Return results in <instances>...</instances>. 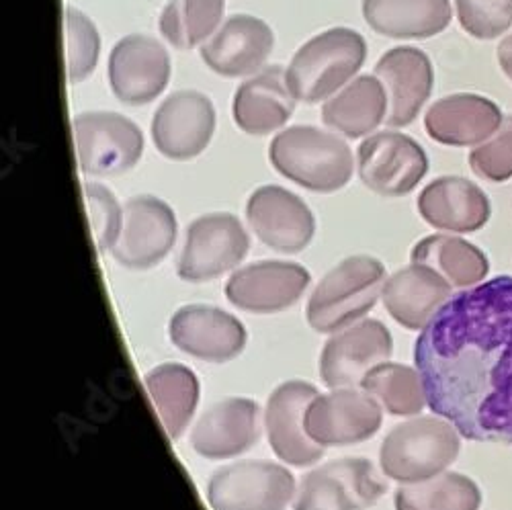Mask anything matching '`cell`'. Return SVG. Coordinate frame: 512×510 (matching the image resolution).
Listing matches in <instances>:
<instances>
[{
	"label": "cell",
	"instance_id": "cell-1",
	"mask_svg": "<svg viewBox=\"0 0 512 510\" xmlns=\"http://www.w3.org/2000/svg\"><path fill=\"white\" fill-rule=\"evenodd\" d=\"M429 408L461 437L512 443V277L463 289L414 345Z\"/></svg>",
	"mask_w": 512,
	"mask_h": 510
},
{
	"label": "cell",
	"instance_id": "cell-2",
	"mask_svg": "<svg viewBox=\"0 0 512 510\" xmlns=\"http://www.w3.org/2000/svg\"><path fill=\"white\" fill-rule=\"evenodd\" d=\"M269 160L279 175L314 193H334L353 177V152L334 134L293 125L275 136Z\"/></svg>",
	"mask_w": 512,
	"mask_h": 510
},
{
	"label": "cell",
	"instance_id": "cell-3",
	"mask_svg": "<svg viewBox=\"0 0 512 510\" xmlns=\"http://www.w3.org/2000/svg\"><path fill=\"white\" fill-rule=\"evenodd\" d=\"M459 435L453 424L441 416H418L402 422L381 443V470L400 484L437 478L457 459L461 449Z\"/></svg>",
	"mask_w": 512,
	"mask_h": 510
},
{
	"label": "cell",
	"instance_id": "cell-4",
	"mask_svg": "<svg viewBox=\"0 0 512 510\" xmlns=\"http://www.w3.org/2000/svg\"><path fill=\"white\" fill-rule=\"evenodd\" d=\"M367 56L361 33L334 27L328 29L297 50L285 76L297 101L308 105L332 97L338 89L359 72Z\"/></svg>",
	"mask_w": 512,
	"mask_h": 510
},
{
	"label": "cell",
	"instance_id": "cell-5",
	"mask_svg": "<svg viewBox=\"0 0 512 510\" xmlns=\"http://www.w3.org/2000/svg\"><path fill=\"white\" fill-rule=\"evenodd\" d=\"M386 285V267L373 257H351L324 275L308 302V322L318 332L353 326L373 306Z\"/></svg>",
	"mask_w": 512,
	"mask_h": 510
},
{
	"label": "cell",
	"instance_id": "cell-6",
	"mask_svg": "<svg viewBox=\"0 0 512 510\" xmlns=\"http://www.w3.org/2000/svg\"><path fill=\"white\" fill-rule=\"evenodd\" d=\"M76 156L82 173L113 177L134 168L144 152L140 127L113 111L80 113L72 119Z\"/></svg>",
	"mask_w": 512,
	"mask_h": 510
},
{
	"label": "cell",
	"instance_id": "cell-7",
	"mask_svg": "<svg viewBox=\"0 0 512 510\" xmlns=\"http://www.w3.org/2000/svg\"><path fill=\"white\" fill-rule=\"evenodd\" d=\"M293 494L291 472L271 461L230 463L207 484V500L213 510H285Z\"/></svg>",
	"mask_w": 512,
	"mask_h": 510
},
{
	"label": "cell",
	"instance_id": "cell-8",
	"mask_svg": "<svg viewBox=\"0 0 512 510\" xmlns=\"http://www.w3.org/2000/svg\"><path fill=\"white\" fill-rule=\"evenodd\" d=\"M388 484L367 459H338L310 472L293 498V510H365Z\"/></svg>",
	"mask_w": 512,
	"mask_h": 510
},
{
	"label": "cell",
	"instance_id": "cell-9",
	"mask_svg": "<svg viewBox=\"0 0 512 510\" xmlns=\"http://www.w3.org/2000/svg\"><path fill=\"white\" fill-rule=\"evenodd\" d=\"M357 162L363 185L381 197H404L429 173L424 148L410 136L396 132L369 136L359 146Z\"/></svg>",
	"mask_w": 512,
	"mask_h": 510
},
{
	"label": "cell",
	"instance_id": "cell-10",
	"mask_svg": "<svg viewBox=\"0 0 512 510\" xmlns=\"http://www.w3.org/2000/svg\"><path fill=\"white\" fill-rule=\"evenodd\" d=\"M250 248L248 234L232 214H209L189 224L179 257V277L211 281L232 271Z\"/></svg>",
	"mask_w": 512,
	"mask_h": 510
},
{
	"label": "cell",
	"instance_id": "cell-11",
	"mask_svg": "<svg viewBox=\"0 0 512 510\" xmlns=\"http://www.w3.org/2000/svg\"><path fill=\"white\" fill-rule=\"evenodd\" d=\"M175 240V211L162 199L140 195L123 205V222L111 254L127 269H150L166 257Z\"/></svg>",
	"mask_w": 512,
	"mask_h": 510
},
{
	"label": "cell",
	"instance_id": "cell-12",
	"mask_svg": "<svg viewBox=\"0 0 512 510\" xmlns=\"http://www.w3.org/2000/svg\"><path fill=\"white\" fill-rule=\"evenodd\" d=\"M381 418V406L371 394L336 388L310 402L306 431L322 447H345L371 439L381 427Z\"/></svg>",
	"mask_w": 512,
	"mask_h": 510
},
{
	"label": "cell",
	"instance_id": "cell-13",
	"mask_svg": "<svg viewBox=\"0 0 512 510\" xmlns=\"http://www.w3.org/2000/svg\"><path fill=\"white\" fill-rule=\"evenodd\" d=\"M394 340L390 330L379 320H363L336 332L322 351V381L336 388L361 386L365 375L392 357Z\"/></svg>",
	"mask_w": 512,
	"mask_h": 510
},
{
	"label": "cell",
	"instance_id": "cell-14",
	"mask_svg": "<svg viewBox=\"0 0 512 510\" xmlns=\"http://www.w3.org/2000/svg\"><path fill=\"white\" fill-rule=\"evenodd\" d=\"M170 58L166 48L150 35L119 39L109 56V84L125 105H146L166 89Z\"/></svg>",
	"mask_w": 512,
	"mask_h": 510
},
{
	"label": "cell",
	"instance_id": "cell-15",
	"mask_svg": "<svg viewBox=\"0 0 512 510\" xmlns=\"http://www.w3.org/2000/svg\"><path fill=\"white\" fill-rule=\"evenodd\" d=\"M150 130L162 156L189 160L209 146L216 130V109L197 91H177L156 109Z\"/></svg>",
	"mask_w": 512,
	"mask_h": 510
},
{
	"label": "cell",
	"instance_id": "cell-16",
	"mask_svg": "<svg viewBox=\"0 0 512 510\" xmlns=\"http://www.w3.org/2000/svg\"><path fill=\"white\" fill-rule=\"evenodd\" d=\"M246 218L259 240L277 252L304 250L316 232V220L304 199L277 185L261 187L250 195Z\"/></svg>",
	"mask_w": 512,
	"mask_h": 510
},
{
	"label": "cell",
	"instance_id": "cell-17",
	"mask_svg": "<svg viewBox=\"0 0 512 510\" xmlns=\"http://www.w3.org/2000/svg\"><path fill=\"white\" fill-rule=\"evenodd\" d=\"M310 285V273L295 263L261 261L238 269L228 285L230 304L254 314H275L291 308Z\"/></svg>",
	"mask_w": 512,
	"mask_h": 510
},
{
	"label": "cell",
	"instance_id": "cell-18",
	"mask_svg": "<svg viewBox=\"0 0 512 510\" xmlns=\"http://www.w3.org/2000/svg\"><path fill=\"white\" fill-rule=\"evenodd\" d=\"M318 396V390L306 381H287L269 398L265 427L269 443L281 461L306 467L322 457V445L310 439L306 431V410Z\"/></svg>",
	"mask_w": 512,
	"mask_h": 510
},
{
	"label": "cell",
	"instance_id": "cell-19",
	"mask_svg": "<svg viewBox=\"0 0 512 510\" xmlns=\"http://www.w3.org/2000/svg\"><path fill=\"white\" fill-rule=\"evenodd\" d=\"M170 340L183 353L209 361L226 363L238 357L246 345V330L232 314L211 306H185L168 326Z\"/></svg>",
	"mask_w": 512,
	"mask_h": 510
},
{
	"label": "cell",
	"instance_id": "cell-20",
	"mask_svg": "<svg viewBox=\"0 0 512 510\" xmlns=\"http://www.w3.org/2000/svg\"><path fill=\"white\" fill-rule=\"evenodd\" d=\"M375 76L388 95L386 123L390 127L410 125L431 99L435 84L433 64L418 48L402 46L386 52L375 66Z\"/></svg>",
	"mask_w": 512,
	"mask_h": 510
},
{
	"label": "cell",
	"instance_id": "cell-21",
	"mask_svg": "<svg viewBox=\"0 0 512 510\" xmlns=\"http://www.w3.org/2000/svg\"><path fill=\"white\" fill-rule=\"evenodd\" d=\"M273 46V31L263 19L232 15L201 46V60L220 76L238 78L263 68Z\"/></svg>",
	"mask_w": 512,
	"mask_h": 510
},
{
	"label": "cell",
	"instance_id": "cell-22",
	"mask_svg": "<svg viewBox=\"0 0 512 510\" xmlns=\"http://www.w3.org/2000/svg\"><path fill=\"white\" fill-rule=\"evenodd\" d=\"M504 115L482 95L455 93L435 101L424 115V130L435 142L453 148H476L490 140Z\"/></svg>",
	"mask_w": 512,
	"mask_h": 510
},
{
	"label": "cell",
	"instance_id": "cell-23",
	"mask_svg": "<svg viewBox=\"0 0 512 510\" xmlns=\"http://www.w3.org/2000/svg\"><path fill=\"white\" fill-rule=\"evenodd\" d=\"M422 220L443 232L474 234L492 216V205L484 189L463 177H439L418 195Z\"/></svg>",
	"mask_w": 512,
	"mask_h": 510
},
{
	"label": "cell",
	"instance_id": "cell-24",
	"mask_svg": "<svg viewBox=\"0 0 512 510\" xmlns=\"http://www.w3.org/2000/svg\"><path fill=\"white\" fill-rule=\"evenodd\" d=\"M259 414V404L248 398L218 402L197 420L191 433V445L207 459L236 457L259 441Z\"/></svg>",
	"mask_w": 512,
	"mask_h": 510
},
{
	"label": "cell",
	"instance_id": "cell-25",
	"mask_svg": "<svg viewBox=\"0 0 512 510\" xmlns=\"http://www.w3.org/2000/svg\"><path fill=\"white\" fill-rule=\"evenodd\" d=\"M453 287L431 267L416 265L394 273L383 285V306L408 330H424L451 300Z\"/></svg>",
	"mask_w": 512,
	"mask_h": 510
},
{
	"label": "cell",
	"instance_id": "cell-26",
	"mask_svg": "<svg viewBox=\"0 0 512 510\" xmlns=\"http://www.w3.org/2000/svg\"><path fill=\"white\" fill-rule=\"evenodd\" d=\"M295 101L285 70L281 66L265 68L238 87L232 105L234 123L244 134L267 136L287 123Z\"/></svg>",
	"mask_w": 512,
	"mask_h": 510
},
{
	"label": "cell",
	"instance_id": "cell-27",
	"mask_svg": "<svg viewBox=\"0 0 512 510\" xmlns=\"http://www.w3.org/2000/svg\"><path fill=\"white\" fill-rule=\"evenodd\" d=\"M367 25L392 39H429L443 33L453 9L449 0H363Z\"/></svg>",
	"mask_w": 512,
	"mask_h": 510
},
{
	"label": "cell",
	"instance_id": "cell-28",
	"mask_svg": "<svg viewBox=\"0 0 512 510\" xmlns=\"http://www.w3.org/2000/svg\"><path fill=\"white\" fill-rule=\"evenodd\" d=\"M388 117V95L377 76H359L328 99L322 107V121L330 130L347 138H363Z\"/></svg>",
	"mask_w": 512,
	"mask_h": 510
},
{
	"label": "cell",
	"instance_id": "cell-29",
	"mask_svg": "<svg viewBox=\"0 0 512 510\" xmlns=\"http://www.w3.org/2000/svg\"><path fill=\"white\" fill-rule=\"evenodd\" d=\"M412 263L437 271L451 287L469 289L486 281L490 261L476 244L457 236L435 234L422 238L410 254Z\"/></svg>",
	"mask_w": 512,
	"mask_h": 510
},
{
	"label": "cell",
	"instance_id": "cell-30",
	"mask_svg": "<svg viewBox=\"0 0 512 510\" xmlns=\"http://www.w3.org/2000/svg\"><path fill=\"white\" fill-rule=\"evenodd\" d=\"M148 396L170 439H179L199 402L197 375L179 363H164L146 375Z\"/></svg>",
	"mask_w": 512,
	"mask_h": 510
},
{
	"label": "cell",
	"instance_id": "cell-31",
	"mask_svg": "<svg viewBox=\"0 0 512 510\" xmlns=\"http://www.w3.org/2000/svg\"><path fill=\"white\" fill-rule=\"evenodd\" d=\"M478 484L457 472H445L418 484H404L396 492V510H480Z\"/></svg>",
	"mask_w": 512,
	"mask_h": 510
},
{
	"label": "cell",
	"instance_id": "cell-32",
	"mask_svg": "<svg viewBox=\"0 0 512 510\" xmlns=\"http://www.w3.org/2000/svg\"><path fill=\"white\" fill-rule=\"evenodd\" d=\"M224 0H170L160 13V33L177 50H193L222 23Z\"/></svg>",
	"mask_w": 512,
	"mask_h": 510
},
{
	"label": "cell",
	"instance_id": "cell-33",
	"mask_svg": "<svg viewBox=\"0 0 512 510\" xmlns=\"http://www.w3.org/2000/svg\"><path fill=\"white\" fill-rule=\"evenodd\" d=\"M361 388L392 416H414L429 404L420 373L408 365L379 363L365 375Z\"/></svg>",
	"mask_w": 512,
	"mask_h": 510
},
{
	"label": "cell",
	"instance_id": "cell-34",
	"mask_svg": "<svg viewBox=\"0 0 512 510\" xmlns=\"http://www.w3.org/2000/svg\"><path fill=\"white\" fill-rule=\"evenodd\" d=\"M64 44H66V74L70 84L89 78L97 66L101 52V37L95 23L76 9L64 11Z\"/></svg>",
	"mask_w": 512,
	"mask_h": 510
},
{
	"label": "cell",
	"instance_id": "cell-35",
	"mask_svg": "<svg viewBox=\"0 0 512 510\" xmlns=\"http://www.w3.org/2000/svg\"><path fill=\"white\" fill-rule=\"evenodd\" d=\"M461 29L476 39H496L512 27V0H455Z\"/></svg>",
	"mask_w": 512,
	"mask_h": 510
},
{
	"label": "cell",
	"instance_id": "cell-36",
	"mask_svg": "<svg viewBox=\"0 0 512 510\" xmlns=\"http://www.w3.org/2000/svg\"><path fill=\"white\" fill-rule=\"evenodd\" d=\"M474 175L488 183L512 179V115H506L496 134L469 152Z\"/></svg>",
	"mask_w": 512,
	"mask_h": 510
},
{
	"label": "cell",
	"instance_id": "cell-37",
	"mask_svg": "<svg viewBox=\"0 0 512 510\" xmlns=\"http://www.w3.org/2000/svg\"><path fill=\"white\" fill-rule=\"evenodd\" d=\"M82 193L84 201H87L89 218L99 250H111L119 238L123 209L119 207L115 195L103 185L84 183Z\"/></svg>",
	"mask_w": 512,
	"mask_h": 510
},
{
	"label": "cell",
	"instance_id": "cell-38",
	"mask_svg": "<svg viewBox=\"0 0 512 510\" xmlns=\"http://www.w3.org/2000/svg\"><path fill=\"white\" fill-rule=\"evenodd\" d=\"M498 64L502 72L512 80V33L506 35L498 46Z\"/></svg>",
	"mask_w": 512,
	"mask_h": 510
}]
</instances>
